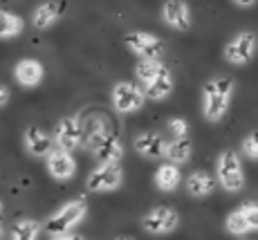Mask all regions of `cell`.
Listing matches in <instances>:
<instances>
[{"instance_id": "1", "label": "cell", "mask_w": 258, "mask_h": 240, "mask_svg": "<svg viewBox=\"0 0 258 240\" xmlns=\"http://www.w3.org/2000/svg\"><path fill=\"white\" fill-rule=\"evenodd\" d=\"M86 144L99 164H119L123 157V142L112 131V126L101 117H94L88 124Z\"/></svg>"}, {"instance_id": "2", "label": "cell", "mask_w": 258, "mask_h": 240, "mask_svg": "<svg viewBox=\"0 0 258 240\" xmlns=\"http://www.w3.org/2000/svg\"><path fill=\"white\" fill-rule=\"evenodd\" d=\"M135 77L144 86L148 99L153 101H162L173 92L175 83H173L171 70H168L162 61H153V58H142L135 66Z\"/></svg>"}, {"instance_id": "3", "label": "cell", "mask_w": 258, "mask_h": 240, "mask_svg": "<svg viewBox=\"0 0 258 240\" xmlns=\"http://www.w3.org/2000/svg\"><path fill=\"white\" fill-rule=\"evenodd\" d=\"M231 94H234V81L227 77H218L205 83L202 88V112L207 122H220L229 110Z\"/></svg>"}, {"instance_id": "4", "label": "cell", "mask_w": 258, "mask_h": 240, "mask_svg": "<svg viewBox=\"0 0 258 240\" xmlns=\"http://www.w3.org/2000/svg\"><path fill=\"white\" fill-rule=\"evenodd\" d=\"M88 213V204L83 198H77L72 202L63 204L52 218L47 220L45 224V231L49 236H56V233H68L72 227H77Z\"/></svg>"}, {"instance_id": "5", "label": "cell", "mask_w": 258, "mask_h": 240, "mask_svg": "<svg viewBox=\"0 0 258 240\" xmlns=\"http://www.w3.org/2000/svg\"><path fill=\"white\" fill-rule=\"evenodd\" d=\"M218 182L222 184V189L229 193H236L245 187V173H242L240 157L234 151H222L218 157Z\"/></svg>"}, {"instance_id": "6", "label": "cell", "mask_w": 258, "mask_h": 240, "mask_svg": "<svg viewBox=\"0 0 258 240\" xmlns=\"http://www.w3.org/2000/svg\"><path fill=\"white\" fill-rule=\"evenodd\" d=\"M110 99H112V108H115L117 112L131 114V112H135V110H140L144 103H146L148 97L140 86H135V83H131V81H121L112 88Z\"/></svg>"}, {"instance_id": "7", "label": "cell", "mask_w": 258, "mask_h": 240, "mask_svg": "<svg viewBox=\"0 0 258 240\" xmlns=\"http://www.w3.org/2000/svg\"><path fill=\"white\" fill-rule=\"evenodd\" d=\"M121 182H123V171L119 164H99L88 175L86 187L90 193H106L119 189Z\"/></svg>"}, {"instance_id": "8", "label": "cell", "mask_w": 258, "mask_h": 240, "mask_svg": "<svg viewBox=\"0 0 258 240\" xmlns=\"http://www.w3.org/2000/svg\"><path fill=\"white\" fill-rule=\"evenodd\" d=\"M126 47L140 58L160 61L164 54V43L151 32H131L126 34Z\"/></svg>"}, {"instance_id": "9", "label": "cell", "mask_w": 258, "mask_h": 240, "mask_svg": "<svg viewBox=\"0 0 258 240\" xmlns=\"http://www.w3.org/2000/svg\"><path fill=\"white\" fill-rule=\"evenodd\" d=\"M83 137H86V133H83L79 117H63L54 128V144L63 151H77L83 144Z\"/></svg>"}, {"instance_id": "10", "label": "cell", "mask_w": 258, "mask_h": 240, "mask_svg": "<svg viewBox=\"0 0 258 240\" xmlns=\"http://www.w3.org/2000/svg\"><path fill=\"white\" fill-rule=\"evenodd\" d=\"M180 224V216L173 211L171 207H155L144 216L142 227L146 233H153V236H164V233H171L173 229Z\"/></svg>"}, {"instance_id": "11", "label": "cell", "mask_w": 258, "mask_h": 240, "mask_svg": "<svg viewBox=\"0 0 258 240\" xmlns=\"http://www.w3.org/2000/svg\"><path fill=\"white\" fill-rule=\"evenodd\" d=\"M256 52V34L251 32H240L225 45V58L234 66H245L251 61Z\"/></svg>"}, {"instance_id": "12", "label": "cell", "mask_w": 258, "mask_h": 240, "mask_svg": "<svg viewBox=\"0 0 258 240\" xmlns=\"http://www.w3.org/2000/svg\"><path fill=\"white\" fill-rule=\"evenodd\" d=\"M47 173L54 179H72L77 173V159L72 157L70 151H63V148H54L47 155Z\"/></svg>"}, {"instance_id": "13", "label": "cell", "mask_w": 258, "mask_h": 240, "mask_svg": "<svg viewBox=\"0 0 258 240\" xmlns=\"http://www.w3.org/2000/svg\"><path fill=\"white\" fill-rule=\"evenodd\" d=\"M162 18L168 27L177 29V32L191 29V9L184 0H166L162 7Z\"/></svg>"}, {"instance_id": "14", "label": "cell", "mask_w": 258, "mask_h": 240, "mask_svg": "<svg viewBox=\"0 0 258 240\" xmlns=\"http://www.w3.org/2000/svg\"><path fill=\"white\" fill-rule=\"evenodd\" d=\"M14 77L23 88H36L45 77V68L36 58H21L14 68Z\"/></svg>"}, {"instance_id": "15", "label": "cell", "mask_w": 258, "mask_h": 240, "mask_svg": "<svg viewBox=\"0 0 258 240\" xmlns=\"http://www.w3.org/2000/svg\"><path fill=\"white\" fill-rule=\"evenodd\" d=\"M23 144H25V151L32 155V157H47V155L54 151L49 135L45 131H41L38 126H29L27 131H25Z\"/></svg>"}, {"instance_id": "16", "label": "cell", "mask_w": 258, "mask_h": 240, "mask_svg": "<svg viewBox=\"0 0 258 240\" xmlns=\"http://www.w3.org/2000/svg\"><path fill=\"white\" fill-rule=\"evenodd\" d=\"M135 148L142 157L146 159H157L162 155H166V142L162 135L157 133H142L140 137L135 139Z\"/></svg>"}, {"instance_id": "17", "label": "cell", "mask_w": 258, "mask_h": 240, "mask_svg": "<svg viewBox=\"0 0 258 240\" xmlns=\"http://www.w3.org/2000/svg\"><path fill=\"white\" fill-rule=\"evenodd\" d=\"M63 14V5L56 0H49V3H41L32 14V23L36 29H47L61 18Z\"/></svg>"}, {"instance_id": "18", "label": "cell", "mask_w": 258, "mask_h": 240, "mask_svg": "<svg viewBox=\"0 0 258 240\" xmlns=\"http://www.w3.org/2000/svg\"><path fill=\"white\" fill-rule=\"evenodd\" d=\"M216 189V179L211 177L209 173L205 171H196L186 177V191L191 193L193 198H207L213 193Z\"/></svg>"}, {"instance_id": "19", "label": "cell", "mask_w": 258, "mask_h": 240, "mask_svg": "<svg viewBox=\"0 0 258 240\" xmlns=\"http://www.w3.org/2000/svg\"><path fill=\"white\" fill-rule=\"evenodd\" d=\"M180 179H182L180 168H177V164H171V162L162 164V166L157 168V173H155L157 189H160V191H166V193L175 191V189L180 187Z\"/></svg>"}, {"instance_id": "20", "label": "cell", "mask_w": 258, "mask_h": 240, "mask_svg": "<svg viewBox=\"0 0 258 240\" xmlns=\"http://www.w3.org/2000/svg\"><path fill=\"white\" fill-rule=\"evenodd\" d=\"M193 155V144L188 137H175L166 144V157L171 164H186Z\"/></svg>"}, {"instance_id": "21", "label": "cell", "mask_w": 258, "mask_h": 240, "mask_svg": "<svg viewBox=\"0 0 258 240\" xmlns=\"http://www.w3.org/2000/svg\"><path fill=\"white\" fill-rule=\"evenodd\" d=\"M41 229L43 227H41L38 220L23 218L12 227V231H9V240H38Z\"/></svg>"}, {"instance_id": "22", "label": "cell", "mask_w": 258, "mask_h": 240, "mask_svg": "<svg viewBox=\"0 0 258 240\" xmlns=\"http://www.w3.org/2000/svg\"><path fill=\"white\" fill-rule=\"evenodd\" d=\"M25 23L18 14L0 9V38H14L23 32Z\"/></svg>"}, {"instance_id": "23", "label": "cell", "mask_w": 258, "mask_h": 240, "mask_svg": "<svg viewBox=\"0 0 258 240\" xmlns=\"http://www.w3.org/2000/svg\"><path fill=\"white\" fill-rule=\"evenodd\" d=\"M225 227H227V231L234 233V236H242V233L251 231L249 224H247V220H245V213H242L240 209H236V211H231L229 216H227Z\"/></svg>"}, {"instance_id": "24", "label": "cell", "mask_w": 258, "mask_h": 240, "mask_svg": "<svg viewBox=\"0 0 258 240\" xmlns=\"http://www.w3.org/2000/svg\"><path fill=\"white\" fill-rule=\"evenodd\" d=\"M242 153L249 159H258V131H251L242 139Z\"/></svg>"}, {"instance_id": "25", "label": "cell", "mask_w": 258, "mask_h": 240, "mask_svg": "<svg viewBox=\"0 0 258 240\" xmlns=\"http://www.w3.org/2000/svg\"><path fill=\"white\" fill-rule=\"evenodd\" d=\"M240 211L245 213V220L249 224L251 231H258V204L256 202H247L240 207Z\"/></svg>"}, {"instance_id": "26", "label": "cell", "mask_w": 258, "mask_h": 240, "mask_svg": "<svg viewBox=\"0 0 258 240\" xmlns=\"http://www.w3.org/2000/svg\"><path fill=\"white\" fill-rule=\"evenodd\" d=\"M168 131L173 133V137H186L188 135V122L182 119V117L168 119Z\"/></svg>"}, {"instance_id": "27", "label": "cell", "mask_w": 258, "mask_h": 240, "mask_svg": "<svg viewBox=\"0 0 258 240\" xmlns=\"http://www.w3.org/2000/svg\"><path fill=\"white\" fill-rule=\"evenodd\" d=\"M9 103V88L5 83H0V108Z\"/></svg>"}, {"instance_id": "28", "label": "cell", "mask_w": 258, "mask_h": 240, "mask_svg": "<svg viewBox=\"0 0 258 240\" xmlns=\"http://www.w3.org/2000/svg\"><path fill=\"white\" fill-rule=\"evenodd\" d=\"M52 240H86L83 236H77V233H56V236H52Z\"/></svg>"}, {"instance_id": "29", "label": "cell", "mask_w": 258, "mask_h": 240, "mask_svg": "<svg viewBox=\"0 0 258 240\" xmlns=\"http://www.w3.org/2000/svg\"><path fill=\"white\" fill-rule=\"evenodd\" d=\"M234 3L238 5V7H251V5H254L256 0H234Z\"/></svg>"}, {"instance_id": "30", "label": "cell", "mask_w": 258, "mask_h": 240, "mask_svg": "<svg viewBox=\"0 0 258 240\" xmlns=\"http://www.w3.org/2000/svg\"><path fill=\"white\" fill-rule=\"evenodd\" d=\"M115 240H135L133 236H119V238H115Z\"/></svg>"}, {"instance_id": "31", "label": "cell", "mask_w": 258, "mask_h": 240, "mask_svg": "<svg viewBox=\"0 0 258 240\" xmlns=\"http://www.w3.org/2000/svg\"><path fill=\"white\" fill-rule=\"evenodd\" d=\"M3 236H5V231H3V224H0V240H3Z\"/></svg>"}, {"instance_id": "32", "label": "cell", "mask_w": 258, "mask_h": 240, "mask_svg": "<svg viewBox=\"0 0 258 240\" xmlns=\"http://www.w3.org/2000/svg\"><path fill=\"white\" fill-rule=\"evenodd\" d=\"M0 213H3V202H0Z\"/></svg>"}]
</instances>
